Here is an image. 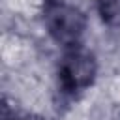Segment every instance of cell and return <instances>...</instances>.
<instances>
[{
  "label": "cell",
  "instance_id": "2",
  "mask_svg": "<svg viewBox=\"0 0 120 120\" xmlns=\"http://www.w3.org/2000/svg\"><path fill=\"white\" fill-rule=\"evenodd\" d=\"M96 58L92 52L81 47H69L60 60V84L68 92H81L88 88L96 79Z\"/></svg>",
  "mask_w": 120,
  "mask_h": 120
},
{
  "label": "cell",
  "instance_id": "3",
  "mask_svg": "<svg viewBox=\"0 0 120 120\" xmlns=\"http://www.w3.org/2000/svg\"><path fill=\"white\" fill-rule=\"evenodd\" d=\"M101 21L109 26H120V0H96Z\"/></svg>",
  "mask_w": 120,
  "mask_h": 120
},
{
  "label": "cell",
  "instance_id": "1",
  "mask_svg": "<svg viewBox=\"0 0 120 120\" xmlns=\"http://www.w3.org/2000/svg\"><path fill=\"white\" fill-rule=\"evenodd\" d=\"M45 26L51 38L64 47H75L84 34L86 19L84 13L69 4L52 2L45 9Z\"/></svg>",
  "mask_w": 120,
  "mask_h": 120
}]
</instances>
